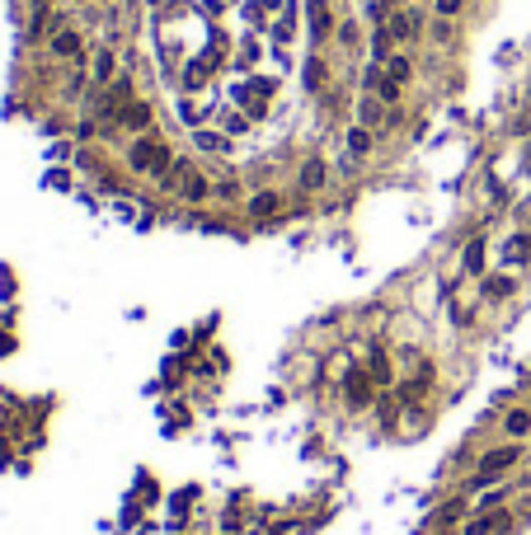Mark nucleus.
<instances>
[{
    "label": "nucleus",
    "mask_w": 531,
    "mask_h": 535,
    "mask_svg": "<svg viewBox=\"0 0 531 535\" xmlns=\"http://www.w3.org/2000/svg\"><path fill=\"white\" fill-rule=\"evenodd\" d=\"M522 460V442H508V446H494L485 460H480V469H475V489H485V484H494V479H503L512 465Z\"/></svg>",
    "instance_id": "2"
},
{
    "label": "nucleus",
    "mask_w": 531,
    "mask_h": 535,
    "mask_svg": "<svg viewBox=\"0 0 531 535\" xmlns=\"http://www.w3.org/2000/svg\"><path fill=\"white\" fill-rule=\"evenodd\" d=\"M503 437H508V442H527L531 437V404L527 409H508L503 413Z\"/></svg>",
    "instance_id": "6"
},
{
    "label": "nucleus",
    "mask_w": 531,
    "mask_h": 535,
    "mask_svg": "<svg viewBox=\"0 0 531 535\" xmlns=\"http://www.w3.org/2000/svg\"><path fill=\"white\" fill-rule=\"evenodd\" d=\"M367 371H372V380L381 385V390H390V357H385L381 347H372V357H367Z\"/></svg>",
    "instance_id": "13"
},
{
    "label": "nucleus",
    "mask_w": 531,
    "mask_h": 535,
    "mask_svg": "<svg viewBox=\"0 0 531 535\" xmlns=\"http://www.w3.org/2000/svg\"><path fill=\"white\" fill-rule=\"evenodd\" d=\"M512 291H517V277H508V272H503V277H489V282H485V296H489V301H508Z\"/></svg>",
    "instance_id": "15"
},
{
    "label": "nucleus",
    "mask_w": 531,
    "mask_h": 535,
    "mask_svg": "<svg viewBox=\"0 0 531 535\" xmlns=\"http://www.w3.org/2000/svg\"><path fill=\"white\" fill-rule=\"evenodd\" d=\"M485 249H489V240H485V235H475L470 245L461 249V268L470 272V277H480V272H485Z\"/></svg>",
    "instance_id": "9"
},
{
    "label": "nucleus",
    "mask_w": 531,
    "mask_h": 535,
    "mask_svg": "<svg viewBox=\"0 0 531 535\" xmlns=\"http://www.w3.org/2000/svg\"><path fill=\"white\" fill-rule=\"evenodd\" d=\"M52 56H80V34H76V29L52 34Z\"/></svg>",
    "instance_id": "14"
},
{
    "label": "nucleus",
    "mask_w": 531,
    "mask_h": 535,
    "mask_svg": "<svg viewBox=\"0 0 531 535\" xmlns=\"http://www.w3.org/2000/svg\"><path fill=\"white\" fill-rule=\"evenodd\" d=\"M305 10H310V38H329V29H334V14H329V0H310Z\"/></svg>",
    "instance_id": "10"
},
{
    "label": "nucleus",
    "mask_w": 531,
    "mask_h": 535,
    "mask_svg": "<svg viewBox=\"0 0 531 535\" xmlns=\"http://www.w3.org/2000/svg\"><path fill=\"white\" fill-rule=\"evenodd\" d=\"M433 43H452V24H447V19L433 24Z\"/></svg>",
    "instance_id": "23"
},
{
    "label": "nucleus",
    "mask_w": 531,
    "mask_h": 535,
    "mask_svg": "<svg viewBox=\"0 0 531 535\" xmlns=\"http://www.w3.org/2000/svg\"><path fill=\"white\" fill-rule=\"evenodd\" d=\"M522 258H531V235H517V240H508V263H522Z\"/></svg>",
    "instance_id": "20"
},
{
    "label": "nucleus",
    "mask_w": 531,
    "mask_h": 535,
    "mask_svg": "<svg viewBox=\"0 0 531 535\" xmlns=\"http://www.w3.org/2000/svg\"><path fill=\"white\" fill-rule=\"evenodd\" d=\"M113 123L127 127V132H146V127H151V103H127V108L118 113Z\"/></svg>",
    "instance_id": "8"
},
{
    "label": "nucleus",
    "mask_w": 531,
    "mask_h": 535,
    "mask_svg": "<svg viewBox=\"0 0 531 535\" xmlns=\"http://www.w3.org/2000/svg\"><path fill=\"white\" fill-rule=\"evenodd\" d=\"M452 320H456V324H461V329H470V324H475V310H465V305H461V310H456V315H452Z\"/></svg>",
    "instance_id": "24"
},
{
    "label": "nucleus",
    "mask_w": 531,
    "mask_h": 535,
    "mask_svg": "<svg viewBox=\"0 0 531 535\" xmlns=\"http://www.w3.org/2000/svg\"><path fill=\"white\" fill-rule=\"evenodd\" d=\"M418 24H423V19H418L414 10H395L390 19H385V29H390V38H395V43H409V38L418 34Z\"/></svg>",
    "instance_id": "7"
},
{
    "label": "nucleus",
    "mask_w": 531,
    "mask_h": 535,
    "mask_svg": "<svg viewBox=\"0 0 531 535\" xmlns=\"http://www.w3.org/2000/svg\"><path fill=\"white\" fill-rule=\"evenodd\" d=\"M127 169L132 174H151V178H165L174 169V156L165 151V146L156 141V136H141V141L127 151Z\"/></svg>",
    "instance_id": "1"
},
{
    "label": "nucleus",
    "mask_w": 531,
    "mask_h": 535,
    "mask_svg": "<svg viewBox=\"0 0 531 535\" xmlns=\"http://www.w3.org/2000/svg\"><path fill=\"white\" fill-rule=\"evenodd\" d=\"M325 178H329V165H325V160H320V156H310V160H305V165H301V188H305V193L325 188Z\"/></svg>",
    "instance_id": "11"
},
{
    "label": "nucleus",
    "mask_w": 531,
    "mask_h": 535,
    "mask_svg": "<svg viewBox=\"0 0 531 535\" xmlns=\"http://www.w3.org/2000/svg\"><path fill=\"white\" fill-rule=\"evenodd\" d=\"M376 394H381V385L372 380V371L353 367L348 380H343V404H348V409H367V404H376Z\"/></svg>",
    "instance_id": "3"
},
{
    "label": "nucleus",
    "mask_w": 531,
    "mask_h": 535,
    "mask_svg": "<svg viewBox=\"0 0 531 535\" xmlns=\"http://www.w3.org/2000/svg\"><path fill=\"white\" fill-rule=\"evenodd\" d=\"M305 89H325V61H320V56L305 61Z\"/></svg>",
    "instance_id": "19"
},
{
    "label": "nucleus",
    "mask_w": 531,
    "mask_h": 535,
    "mask_svg": "<svg viewBox=\"0 0 531 535\" xmlns=\"http://www.w3.org/2000/svg\"><path fill=\"white\" fill-rule=\"evenodd\" d=\"M385 76H390V80H400V85H405V80L414 76V61H409V56H390V61H385Z\"/></svg>",
    "instance_id": "18"
},
{
    "label": "nucleus",
    "mask_w": 531,
    "mask_h": 535,
    "mask_svg": "<svg viewBox=\"0 0 531 535\" xmlns=\"http://www.w3.org/2000/svg\"><path fill=\"white\" fill-rule=\"evenodd\" d=\"M372 146H376V136H372V127H362V123H353L348 127V156H372Z\"/></svg>",
    "instance_id": "12"
},
{
    "label": "nucleus",
    "mask_w": 531,
    "mask_h": 535,
    "mask_svg": "<svg viewBox=\"0 0 531 535\" xmlns=\"http://www.w3.org/2000/svg\"><path fill=\"white\" fill-rule=\"evenodd\" d=\"M358 123H362V127H372V132H376V123H385L381 99H362V103H358Z\"/></svg>",
    "instance_id": "16"
},
{
    "label": "nucleus",
    "mask_w": 531,
    "mask_h": 535,
    "mask_svg": "<svg viewBox=\"0 0 531 535\" xmlns=\"http://www.w3.org/2000/svg\"><path fill=\"white\" fill-rule=\"evenodd\" d=\"M461 5H465V0H438V14H442V19H456Z\"/></svg>",
    "instance_id": "22"
},
{
    "label": "nucleus",
    "mask_w": 531,
    "mask_h": 535,
    "mask_svg": "<svg viewBox=\"0 0 531 535\" xmlns=\"http://www.w3.org/2000/svg\"><path fill=\"white\" fill-rule=\"evenodd\" d=\"M108 76H113V52L103 47V52L94 56V80H99V85H103V80H108Z\"/></svg>",
    "instance_id": "21"
},
{
    "label": "nucleus",
    "mask_w": 531,
    "mask_h": 535,
    "mask_svg": "<svg viewBox=\"0 0 531 535\" xmlns=\"http://www.w3.org/2000/svg\"><path fill=\"white\" fill-rule=\"evenodd\" d=\"M193 141H198V151H212V156H221V151H231V141L221 132H198L193 136Z\"/></svg>",
    "instance_id": "17"
},
{
    "label": "nucleus",
    "mask_w": 531,
    "mask_h": 535,
    "mask_svg": "<svg viewBox=\"0 0 531 535\" xmlns=\"http://www.w3.org/2000/svg\"><path fill=\"white\" fill-rule=\"evenodd\" d=\"M179 198L188 202V207H198V202L216 198V183H207V178L198 174V169H193V174H188V178H183V183H179Z\"/></svg>",
    "instance_id": "4"
},
{
    "label": "nucleus",
    "mask_w": 531,
    "mask_h": 535,
    "mask_svg": "<svg viewBox=\"0 0 531 535\" xmlns=\"http://www.w3.org/2000/svg\"><path fill=\"white\" fill-rule=\"evenodd\" d=\"M278 212H283V193L263 188V193H254V198H249V216H254V221H273Z\"/></svg>",
    "instance_id": "5"
}]
</instances>
